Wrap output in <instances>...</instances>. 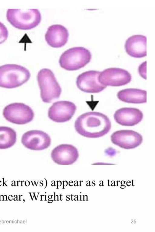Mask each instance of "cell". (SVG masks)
<instances>
[{
	"label": "cell",
	"instance_id": "cell-1",
	"mask_svg": "<svg viewBox=\"0 0 155 232\" xmlns=\"http://www.w3.org/2000/svg\"><path fill=\"white\" fill-rule=\"evenodd\" d=\"M111 123L109 118L101 113L90 111L84 113L76 119L74 127L84 137L97 138L107 134L110 130Z\"/></svg>",
	"mask_w": 155,
	"mask_h": 232
},
{
	"label": "cell",
	"instance_id": "cell-2",
	"mask_svg": "<svg viewBox=\"0 0 155 232\" xmlns=\"http://www.w3.org/2000/svg\"><path fill=\"white\" fill-rule=\"evenodd\" d=\"M6 17L13 27L23 30L35 27L41 20V14L37 9H8Z\"/></svg>",
	"mask_w": 155,
	"mask_h": 232
},
{
	"label": "cell",
	"instance_id": "cell-3",
	"mask_svg": "<svg viewBox=\"0 0 155 232\" xmlns=\"http://www.w3.org/2000/svg\"><path fill=\"white\" fill-rule=\"evenodd\" d=\"M31 74L25 67L16 64L0 66V87L12 89L19 87L29 79Z\"/></svg>",
	"mask_w": 155,
	"mask_h": 232
},
{
	"label": "cell",
	"instance_id": "cell-4",
	"mask_svg": "<svg viewBox=\"0 0 155 232\" xmlns=\"http://www.w3.org/2000/svg\"><path fill=\"white\" fill-rule=\"evenodd\" d=\"M37 79L43 102L50 103L59 98L61 88L51 70L47 68L41 69L38 73Z\"/></svg>",
	"mask_w": 155,
	"mask_h": 232
},
{
	"label": "cell",
	"instance_id": "cell-5",
	"mask_svg": "<svg viewBox=\"0 0 155 232\" xmlns=\"http://www.w3.org/2000/svg\"><path fill=\"white\" fill-rule=\"evenodd\" d=\"M91 54L83 47H75L64 52L60 56L59 63L62 68L67 70H78L85 66L91 61Z\"/></svg>",
	"mask_w": 155,
	"mask_h": 232
},
{
	"label": "cell",
	"instance_id": "cell-6",
	"mask_svg": "<svg viewBox=\"0 0 155 232\" xmlns=\"http://www.w3.org/2000/svg\"><path fill=\"white\" fill-rule=\"evenodd\" d=\"M3 115L8 121L17 124H24L31 121L35 114L31 108L22 103L15 102L6 105Z\"/></svg>",
	"mask_w": 155,
	"mask_h": 232
},
{
	"label": "cell",
	"instance_id": "cell-7",
	"mask_svg": "<svg viewBox=\"0 0 155 232\" xmlns=\"http://www.w3.org/2000/svg\"><path fill=\"white\" fill-rule=\"evenodd\" d=\"M98 79L101 84L106 86H119L129 83L132 76L130 72L126 70L111 68L101 72Z\"/></svg>",
	"mask_w": 155,
	"mask_h": 232
},
{
	"label": "cell",
	"instance_id": "cell-8",
	"mask_svg": "<svg viewBox=\"0 0 155 232\" xmlns=\"http://www.w3.org/2000/svg\"><path fill=\"white\" fill-rule=\"evenodd\" d=\"M77 109L73 103L60 101L54 103L49 108L48 116L52 121L63 123L69 121L74 115Z\"/></svg>",
	"mask_w": 155,
	"mask_h": 232
},
{
	"label": "cell",
	"instance_id": "cell-9",
	"mask_svg": "<svg viewBox=\"0 0 155 232\" xmlns=\"http://www.w3.org/2000/svg\"><path fill=\"white\" fill-rule=\"evenodd\" d=\"M21 142L26 148L34 150H41L47 148L51 145L49 135L41 130H32L24 134Z\"/></svg>",
	"mask_w": 155,
	"mask_h": 232
},
{
	"label": "cell",
	"instance_id": "cell-10",
	"mask_svg": "<svg viewBox=\"0 0 155 232\" xmlns=\"http://www.w3.org/2000/svg\"><path fill=\"white\" fill-rule=\"evenodd\" d=\"M110 140L114 144L121 148L130 149L137 147L143 141V137L138 133L131 130H121L114 132Z\"/></svg>",
	"mask_w": 155,
	"mask_h": 232
},
{
	"label": "cell",
	"instance_id": "cell-11",
	"mask_svg": "<svg viewBox=\"0 0 155 232\" xmlns=\"http://www.w3.org/2000/svg\"><path fill=\"white\" fill-rule=\"evenodd\" d=\"M100 72L89 70L79 75L76 82L78 88L82 91L87 93H95L102 91L107 86L101 84L98 80Z\"/></svg>",
	"mask_w": 155,
	"mask_h": 232
},
{
	"label": "cell",
	"instance_id": "cell-12",
	"mask_svg": "<svg viewBox=\"0 0 155 232\" xmlns=\"http://www.w3.org/2000/svg\"><path fill=\"white\" fill-rule=\"evenodd\" d=\"M79 156L77 149L68 144L60 145L51 151V157L56 163L61 165H69L76 162Z\"/></svg>",
	"mask_w": 155,
	"mask_h": 232
},
{
	"label": "cell",
	"instance_id": "cell-13",
	"mask_svg": "<svg viewBox=\"0 0 155 232\" xmlns=\"http://www.w3.org/2000/svg\"><path fill=\"white\" fill-rule=\"evenodd\" d=\"M68 29L64 26L60 24L52 25L49 26L45 34V39L48 44L55 48L64 46L68 41Z\"/></svg>",
	"mask_w": 155,
	"mask_h": 232
},
{
	"label": "cell",
	"instance_id": "cell-14",
	"mask_svg": "<svg viewBox=\"0 0 155 232\" xmlns=\"http://www.w3.org/2000/svg\"><path fill=\"white\" fill-rule=\"evenodd\" d=\"M143 114L139 109L133 108H123L116 111L114 114V120L120 125L132 126L142 120Z\"/></svg>",
	"mask_w": 155,
	"mask_h": 232
},
{
	"label": "cell",
	"instance_id": "cell-15",
	"mask_svg": "<svg viewBox=\"0 0 155 232\" xmlns=\"http://www.w3.org/2000/svg\"><path fill=\"white\" fill-rule=\"evenodd\" d=\"M147 38L142 35H135L129 37L124 44L125 50L130 56L135 58L146 56Z\"/></svg>",
	"mask_w": 155,
	"mask_h": 232
},
{
	"label": "cell",
	"instance_id": "cell-16",
	"mask_svg": "<svg viewBox=\"0 0 155 232\" xmlns=\"http://www.w3.org/2000/svg\"><path fill=\"white\" fill-rule=\"evenodd\" d=\"M146 91L136 89H127L119 91L117 95L118 98L124 102L140 104L147 102Z\"/></svg>",
	"mask_w": 155,
	"mask_h": 232
},
{
	"label": "cell",
	"instance_id": "cell-17",
	"mask_svg": "<svg viewBox=\"0 0 155 232\" xmlns=\"http://www.w3.org/2000/svg\"><path fill=\"white\" fill-rule=\"evenodd\" d=\"M17 133L12 128L7 126H0V149L9 148L15 143Z\"/></svg>",
	"mask_w": 155,
	"mask_h": 232
},
{
	"label": "cell",
	"instance_id": "cell-18",
	"mask_svg": "<svg viewBox=\"0 0 155 232\" xmlns=\"http://www.w3.org/2000/svg\"><path fill=\"white\" fill-rule=\"evenodd\" d=\"M8 35L7 28L3 24L0 22V44L7 40Z\"/></svg>",
	"mask_w": 155,
	"mask_h": 232
},
{
	"label": "cell",
	"instance_id": "cell-19",
	"mask_svg": "<svg viewBox=\"0 0 155 232\" xmlns=\"http://www.w3.org/2000/svg\"><path fill=\"white\" fill-rule=\"evenodd\" d=\"M7 196L6 195H5L3 196V200H7Z\"/></svg>",
	"mask_w": 155,
	"mask_h": 232
},
{
	"label": "cell",
	"instance_id": "cell-20",
	"mask_svg": "<svg viewBox=\"0 0 155 232\" xmlns=\"http://www.w3.org/2000/svg\"><path fill=\"white\" fill-rule=\"evenodd\" d=\"M25 184L26 186H28L29 185V182L28 181H26L25 183Z\"/></svg>",
	"mask_w": 155,
	"mask_h": 232
},
{
	"label": "cell",
	"instance_id": "cell-21",
	"mask_svg": "<svg viewBox=\"0 0 155 232\" xmlns=\"http://www.w3.org/2000/svg\"><path fill=\"white\" fill-rule=\"evenodd\" d=\"M3 195H2L0 196V200H3Z\"/></svg>",
	"mask_w": 155,
	"mask_h": 232
},
{
	"label": "cell",
	"instance_id": "cell-22",
	"mask_svg": "<svg viewBox=\"0 0 155 232\" xmlns=\"http://www.w3.org/2000/svg\"><path fill=\"white\" fill-rule=\"evenodd\" d=\"M125 186H122L121 187V188H125Z\"/></svg>",
	"mask_w": 155,
	"mask_h": 232
},
{
	"label": "cell",
	"instance_id": "cell-23",
	"mask_svg": "<svg viewBox=\"0 0 155 232\" xmlns=\"http://www.w3.org/2000/svg\"><path fill=\"white\" fill-rule=\"evenodd\" d=\"M2 182L0 181V186L2 185Z\"/></svg>",
	"mask_w": 155,
	"mask_h": 232
},
{
	"label": "cell",
	"instance_id": "cell-24",
	"mask_svg": "<svg viewBox=\"0 0 155 232\" xmlns=\"http://www.w3.org/2000/svg\"><path fill=\"white\" fill-rule=\"evenodd\" d=\"M121 182H122V184H124V181H122Z\"/></svg>",
	"mask_w": 155,
	"mask_h": 232
}]
</instances>
